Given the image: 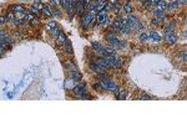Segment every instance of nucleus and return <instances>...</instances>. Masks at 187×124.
I'll list each match as a JSON object with an SVG mask.
<instances>
[{"mask_svg":"<svg viewBox=\"0 0 187 124\" xmlns=\"http://www.w3.org/2000/svg\"><path fill=\"white\" fill-rule=\"evenodd\" d=\"M100 83H101V86H102V88H104V89H110V91H112V92H115V91L117 89V86H116V84H115V83L112 82L110 78L106 77V76L101 78Z\"/></svg>","mask_w":187,"mask_h":124,"instance_id":"obj_1","label":"nucleus"},{"mask_svg":"<svg viewBox=\"0 0 187 124\" xmlns=\"http://www.w3.org/2000/svg\"><path fill=\"white\" fill-rule=\"evenodd\" d=\"M92 20H94V14H91V13L85 14V15L82 16V20H81V22H82V26H84V27H89V26L91 25Z\"/></svg>","mask_w":187,"mask_h":124,"instance_id":"obj_2","label":"nucleus"},{"mask_svg":"<svg viewBox=\"0 0 187 124\" xmlns=\"http://www.w3.org/2000/svg\"><path fill=\"white\" fill-rule=\"evenodd\" d=\"M46 29L51 32L54 36H57V34H59L60 30H61V29H59V27H57V25H56V22H55V21H50V22L47 24Z\"/></svg>","mask_w":187,"mask_h":124,"instance_id":"obj_3","label":"nucleus"},{"mask_svg":"<svg viewBox=\"0 0 187 124\" xmlns=\"http://www.w3.org/2000/svg\"><path fill=\"white\" fill-rule=\"evenodd\" d=\"M91 46H92V48L96 52H97V53L102 55V56H106V52H105V46H102L100 42H95V41L91 42Z\"/></svg>","mask_w":187,"mask_h":124,"instance_id":"obj_4","label":"nucleus"},{"mask_svg":"<svg viewBox=\"0 0 187 124\" xmlns=\"http://www.w3.org/2000/svg\"><path fill=\"white\" fill-rule=\"evenodd\" d=\"M96 20L99 24H106L107 20H109V16H107V13L106 11H100L97 16H96Z\"/></svg>","mask_w":187,"mask_h":124,"instance_id":"obj_5","label":"nucleus"},{"mask_svg":"<svg viewBox=\"0 0 187 124\" xmlns=\"http://www.w3.org/2000/svg\"><path fill=\"white\" fill-rule=\"evenodd\" d=\"M115 97H116V98H119V99H125L126 97H127V91L117 88V89L115 91Z\"/></svg>","mask_w":187,"mask_h":124,"instance_id":"obj_6","label":"nucleus"},{"mask_svg":"<svg viewBox=\"0 0 187 124\" xmlns=\"http://www.w3.org/2000/svg\"><path fill=\"white\" fill-rule=\"evenodd\" d=\"M137 19H136L134 15H129L127 17H126V24H127V26L130 27V29H132L134 26H135V24L137 22Z\"/></svg>","mask_w":187,"mask_h":124,"instance_id":"obj_7","label":"nucleus"},{"mask_svg":"<svg viewBox=\"0 0 187 124\" xmlns=\"http://www.w3.org/2000/svg\"><path fill=\"white\" fill-rule=\"evenodd\" d=\"M165 40H166L167 44H170V45H172V44H175V42L177 41V36L173 34V32H170V34H166V37H165Z\"/></svg>","mask_w":187,"mask_h":124,"instance_id":"obj_8","label":"nucleus"},{"mask_svg":"<svg viewBox=\"0 0 187 124\" xmlns=\"http://www.w3.org/2000/svg\"><path fill=\"white\" fill-rule=\"evenodd\" d=\"M85 84L84 83H80V84H76L75 87H74V92L76 93V94H82V93H86V89H85Z\"/></svg>","mask_w":187,"mask_h":124,"instance_id":"obj_9","label":"nucleus"},{"mask_svg":"<svg viewBox=\"0 0 187 124\" xmlns=\"http://www.w3.org/2000/svg\"><path fill=\"white\" fill-rule=\"evenodd\" d=\"M90 67L92 68L95 72H104L105 71V67L104 66H101L99 62H94V63H91V65H90Z\"/></svg>","mask_w":187,"mask_h":124,"instance_id":"obj_10","label":"nucleus"},{"mask_svg":"<svg viewBox=\"0 0 187 124\" xmlns=\"http://www.w3.org/2000/svg\"><path fill=\"white\" fill-rule=\"evenodd\" d=\"M148 37H150V40H152V41H155V42L161 41V35L155 32V31H151L150 34H148Z\"/></svg>","mask_w":187,"mask_h":124,"instance_id":"obj_11","label":"nucleus"},{"mask_svg":"<svg viewBox=\"0 0 187 124\" xmlns=\"http://www.w3.org/2000/svg\"><path fill=\"white\" fill-rule=\"evenodd\" d=\"M42 6L40 3H34L32 4V8H31V11H32V14H37V13H40L42 9Z\"/></svg>","mask_w":187,"mask_h":124,"instance_id":"obj_12","label":"nucleus"},{"mask_svg":"<svg viewBox=\"0 0 187 124\" xmlns=\"http://www.w3.org/2000/svg\"><path fill=\"white\" fill-rule=\"evenodd\" d=\"M11 42H13V40H11L10 37H8V36L0 37V44H1V45H4L5 47H8V46H9V45H10Z\"/></svg>","mask_w":187,"mask_h":124,"instance_id":"obj_13","label":"nucleus"},{"mask_svg":"<svg viewBox=\"0 0 187 124\" xmlns=\"http://www.w3.org/2000/svg\"><path fill=\"white\" fill-rule=\"evenodd\" d=\"M105 52H106V56H116L117 51L115 50L114 47H105Z\"/></svg>","mask_w":187,"mask_h":124,"instance_id":"obj_14","label":"nucleus"},{"mask_svg":"<svg viewBox=\"0 0 187 124\" xmlns=\"http://www.w3.org/2000/svg\"><path fill=\"white\" fill-rule=\"evenodd\" d=\"M84 9H85V6H84V4L81 3V1H80L78 5H76V8H75V10H76V14H78V15H82Z\"/></svg>","mask_w":187,"mask_h":124,"instance_id":"obj_15","label":"nucleus"},{"mask_svg":"<svg viewBox=\"0 0 187 124\" xmlns=\"http://www.w3.org/2000/svg\"><path fill=\"white\" fill-rule=\"evenodd\" d=\"M11 9H13V11L14 13H16V14H21V13H24V6L21 5H13L11 6Z\"/></svg>","mask_w":187,"mask_h":124,"instance_id":"obj_16","label":"nucleus"},{"mask_svg":"<svg viewBox=\"0 0 187 124\" xmlns=\"http://www.w3.org/2000/svg\"><path fill=\"white\" fill-rule=\"evenodd\" d=\"M178 6H180V4L177 3V0H173V1H171L170 4H167V8H168L170 10H176Z\"/></svg>","mask_w":187,"mask_h":124,"instance_id":"obj_17","label":"nucleus"},{"mask_svg":"<svg viewBox=\"0 0 187 124\" xmlns=\"http://www.w3.org/2000/svg\"><path fill=\"white\" fill-rule=\"evenodd\" d=\"M71 78H73V81H80L81 79V73L80 72H76V71H73L71 72Z\"/></svg>","mask_w":187,"mask_h":124,"instance_id":"obj_18","label":"nucleus"},{"mask_svg":"<svg viewBox=\"0 0 187 124\" xmlns=\"http://www.w3.org/2000/svg\"><path fill=\"white\" fill-rule=\"evenodd\" d=\"M167 8V3L165 0H158V3H157V9H160V10H165Z\"/></svg>","mask_w":187,"mask_h":124,"instance_id":"obj_19","label":"nucleus"},{"mask_svg":"<svg viewBox=\"0 0 187 124\" xmlns=\"http://www.w3.org/2000/svg\"><path fill=\"white\" fill-rule=\"evenodd\" d=\"M25 20L29 21V22H36V17L34 16V14H26L25 15Z\"/></svg>","mask_w":187,"mask_h":124,"instance_id":"obj_20","label":"nucleus"},{"mask_svg":"<svg viewBox=\"0 0 187 124\" xmlns=\"http://www.w3.org/2000/svg\"><path fill=\"white\" fill-rule=\"evenodd\" d=\"M121 66H122V60H121V58H119V57H115L114 66H112V67H115V68H120Z\"/></svg>","mask_w":187,"mask_h":124,"instance_id":"obj_21","label":"nucleus"},{"mask_svg":"<svg viewBox=\"0 0 187 124\" xmlns=\"http://www.w3.org/2000/svg\"><path fill=\"white\" fill-rule=\"evenodd\" d=\"M121 9H122V5L120 4V1L119 3H114V4H112V10H114L115 13H120Z\"/></svg>","mask_w":187,"mask_h":124,"instance_id":"obj_22","label":"nucleus"},{"mask_svg":"<svg viewBox=\"0 0 187 124\" xmlns=\"http://www.w3.org/2000/svg\"><path fill=\"white\" fill-rule=\"evenodd\" d=\"M132 29L140 32V31H144V25H142V22H140V21H137V22L135 24V26H134Z\"/></svg>","mask_w":187,"mask_h":124,"instance_id":"obj_23","label":"nucleus"},{"mask_svg":"<svg viewBox=\"0 0 187 124\" xmlns=\"http://www.w3.org/2000/svg\"><path fill=\"white\" fill-rule=\"evenodd\" d=\"M42 13H44V15H46V16L51 15V9H50V6H47V5L42 6Z\"/></svg>","mask_w":187,"mask_h":124,"instance_id":"obj_24","label":"nucleus"},{"mask_svg":"<svg viewBox=\"0 0 187 124\" xmlns=\"http://www.w3.org/2000/svg\"><path fill=\"white\" fill-rule=\"evenodd\" d=\"M155 17H160V19H165V13H163V10H160V9H157V10H155Z\"/></svg>","mask_w":187,"mask_h":124,"instance_id":"obj_25","label":"nucleus"},{"mask_svg":"<svg viewBox=\"0 0 187 124\" xmlns=\"http://www.w3.org/2000/svg\"><path fill=\"white\" fill-rule=\"evenodd\" d=\"M64 45H65V48H66V51L70 52V53H73V46H71L70 41H68V39H66V41L64 42Z\"/></svg>","mask_w":187,"mask_h":124,"instance_id":"obj_26","label":"nucleus"},{"mask_svg":"<svg viewBox=\"0 0 187 124\" xmlns=\"http://www.w3.org/2000/svg\"><path fill=\"white\" fill-rule=\"evenodd\" d=\"M130 31H131V29L129 27V26H124V27H121V29H120V32H121V34H124V35H129V34H130Z\"/></svg>","mask_w":187,"mask_h":124,"instance_id":"obj_27","label":"nucleus"},{"mask_svg":"<svg viewBox=\"0 0 187 124\" xmlns=\"http://www.w3.org/2000/svg\"><path fill=\"white\" fill-rule=\"evenodd\" d=\"M122 9H124V11L125 13H127V14H130L131 11H132V6L129 4V3H126L124 6H122Z\"/></svg>","mask_w":187,"mask_h":124,"instance_id":"obj_28","label":"nucleus"},{"mask_svg":"<svg viewBox=\"0 0 187 124\" xmlns=\"http://www.w3.org/2000/svg\"><path fill=\"white\" fill-rule=\"evenodd\" d=\"M173 27H175V22H171V25H167L166 26L165 32H166V34H170V32H172V31H173Z\"/></svg>","mask_w":187,"mask_h":124,"instance_id":"obj_29","label":"nucleus"},{"mask_svg":"<svg viewBox=\"0 0 187 124\" xmlns=\"http://www.w3.org/2000/svg\"><path fill=\"white\" fill-rule=\"evenodd\" d=\"M139 39H140V41H147V40H150V37H148V34H144V32H142V34H140V37H139Z\"/></svg>","mask_w":187,"mask_h":124,"instance_id":"obj_30","label":"nucleus"},{"mask_svg":"<svg viewBox=\"0 0 187 124\" xmlns=\"http://www.w3.org/2000/svg\"><path fill=\"white\" fill-rule=\"evenodd\" d=\"M162 21H163V19H160V17H155V19L152 20V24H153V25H160V24H162Z\"/></svg>","mask_w":187,"mask_h":124,"instance_id":"obj_31","label":"nucleus"},{"mask_svg":"<svg viewBox=\"0 0 187 124\" xmlns=\"http://www.w3.org/2000/svg\"><path fill=\"white\" fill-rule=\"evenodd\" d=\"M51 14H52V15H55V16H57V17H59V16H61V11L59 10V9H56V8H55V9H52V10H51Z\"/></svg>","mask_w":187,"mask_h":124,"instance_id":"obj_32","label":"nucleus"},{"mask_svg":"<svg viewBox=\"0 0 187 124\" xmlns=\"http://www.w3.org/2000/svg\"><path fill=\"white\" fill-rule=\"evenodd\" d=\"M13 22H14L15 25H21V24H23V20H20V19H13Z\"/></svg>","mask_w":187,"mask_h":124,"instance_id":"obj_33","label":"nucleus"},{"mask_svg":"<svg viewBox=\"0 0 187 124\" xmlns=\"http://www.w3.org/2000/svg\"><path fill=\"white\" fill-rule=\"evenodd\" d=\"M94 88H95L96 91H101V89H104L102 86H101V83H100V84H94Z\"/></svg>","mask_w":187,"mask_h":124,"instance_id":"obj_34","label":"nucleus"},{"mask_svg":"<svg viewBox=\"0 0 187 124\" xmlns=\"http://www.w3.org/2000/svg\"><path fill=\"white\" fill-rule=\"evenodd\" d=\"M13 19H14V16H13V14H9V15L5 17V20H8V21H13Z\"/></svg>","mask_w":187,"mask_h":124,"instance_id":"obj_35","label":"nucleus"},{"mask_svg":"<svg viewBox=\"0 0 187 124\" xmlns=\"http://www.w3.org/2000/svg\"><path fill=\"white\" fill-rule=\"evenodd\" d=\"M5 50H6V47L4 46V45H1V44H0V55H1L3 52L5 51Z\"/></svg>","mask_w":187,"mask_h":124,"instance_id":"obj_36","label":"nucleus"},{"mask_svg":"<svg viewBox=\"0 0 187 124\" xmlns=\"http://www.w3.org/2000/svg\"><path fill=\"white\" fill-rule=\"evenodd\" d=\"M140 99H144V101H146V99H150V97H148V96H141Z\"/></svg>","mask_w":187,"mask_h":124,"instance_id":"obj_37","label":"nucleus"},{"mask_svg":"<svg viewBox=\"0 0 187 124\" xmlns=\"http://www.w3.org/2000/svg\"><path fill=\"white\" fill-rule=\"evenodd\" d=\"M177 3L181 5V4H186V0H177Z\"/></svg>","mask_w":187,"mask_h":124,"instance_id":"obj_38","label":"nucleus"},{"mask_svg":"<svg viewBox=\"0 0 187 124\" xmlns=\"http://www.w3.org/2000/svg\"><path fill=\"white\" fill-rule=\"evenodd\" d=\"M50 3H51L52 5H55V6L57 5V0H50Z\"/></svg>","mask_w":187,"mask_h":124,"instance_id":"obj_39","label":"nucleus"},{"mask_svg":"<svg viewBox=\"0 0 187 124\" xmlns=\"http://www.w3.org/2000/svg\"><path fill=\"white\" fill-rule=\"evenodd\" d=\"M4 22H5V17L0 16V24H4Z\"/></svg>","mask_w":187,"mask_h":124,"instance_id":"obj_40","label":"nucleus"},{"mask_svg":"<svg viewBox=\"0 0 187 124\" xmlns=\"http://www.w3.org/2000/svg\"><path fill=\"white\" fill-rule=\"evenodd\" d=\"M4 36H6V34L4 32V31H1V30H0V37H4Z\"/></svg>","mask_w":187,"mask_h":124,"instance_id":"obj_41","label":"nucleus"},{"mask_svg":"<svg viewBox=\"0 0 187 124\" xmlns=\"http://www.w3.org/2000/svg\"><path fill=\"white\" fill-rule=\"evenodd\" d=\"M120 0H110V3H119Z\"/></svg>","mask_w":187,"mask_h":124,"instance_id":"obj_42","label":"nucleus"},{"mask_svg":"<svg viewBox=\"0 0 187 124\" xmlns=\"http://www.w3.org/2000/svg\"><path fill=\"white\" fill-rule=\"evenodd\" d=\"M126 1H127V3H129V1H130V0H126Z\"/></svg>","mask_w":187,"mask_h":124,"instance_id":"obj_43","label":"nucleus"},{"mask_svg":"<svg viewBox=\"0 0 187 124\" xmlns=\"http://www.w3.org/2000/svg\"><path fill=\"white\" fill-rule=\"evenodd\" d=\"M23 1H28V0H23Z\"/></svg>","mask_w":187,"mask_h":124,"instance_id":"obj_44","label":"nucleus"},{"mask_svg":"<svg viewBox=\"0 0 187 124\" xmlns=\"http://www.w3.org/2000/svg\"><path fill=\"white\" fill-rule=\"evenodd\" d=\"M142 1H144V3H145V1H146V0H142Z\"/></svg>","mask_w":187,"mask_h":124,"instance_id":"obj_45","label":"nucleus"}]
</instances>
